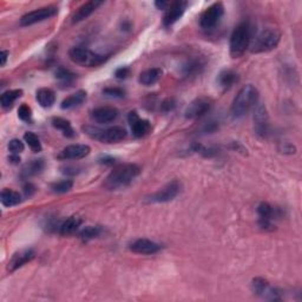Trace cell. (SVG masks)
Masks as SVG:
<instances>
[{"label":"cell","mask_w":302,"mask_h":302,"mask_svg":"<svg viewBox=\"0 0 302 302\" xmlns=\"http://www.w3.org/2000/svg\"><path fill=\"white\" fill-rule=\"evenodd\" d=\"M141 172V168L137 164L125 163L120 164L107 176L104 186L107 190H117L128 186Z\"/></svg>","instance_id":"1"},{"label":"cell","mask_w":302,"mask_h":302,"mask_svg":"<svg viewBox=\"0 0 302 302\" xmlns=\"http://www.w3.org/2000/svg\"><path fill=\"white\" fill-rule=\"evenodd\" d=\"M258 102V92L251 84L243 86L232 104V116L241 118L249 112Z\"/></svg>","instance_id":"2"},{"label":"cell","mask_w":302,"mask_h":302,"mask_svg":"<svg viewBox=\"0 0 302 302\" xmlns=\"http://www.w3.org/2000/svg\"><path fill=\"white\" fill-rule=\"evenodd\" d=\"M251 41V28L249 23L243 21L237 25L235 30L230 35V56L233 58L242 57L248 49H249Z\"/></svg>","instance_id":"3"},{"label":"cell","mask_w":302,"mask_h":302,"mask_svg":"<svg viewBox=\"0 0 302 302\" xmlns=\"http://www.w3.org/2000/svg\"><path fill=\"white\" fill-rule=\"evenodd\" d=\"M281 41V33L276 28H266L255 35L250 41V52L251 53H265L273 51L278 48Z\"/></svg>","instance_id":"4"},{"label":"cell","mask_w":302,"mask_h":302,"mask_svg":"<svg viewBox=\"0 0 302 302\" xmlns=\"http://www.w3.org/2000/svg\"><path fill=\"white\" fill-rule=\"evenodd\" d=\"M84 130L92 138L102 143H106V144L118 143L127 137V130L123 127H117V125L116 127H110L106 129L85 127Z\"/></svg>","instance_id":"5"},{"label":"cell","mask_w":302,"mask_h":302,"mask_svg":"<svg viewBox=\"0 0 302 302\" xmlns=\"http://www.w3.org/2000/svg\"><path fill=\"white\" fill-rule=\"evenodd\" d=\"M69 57L74 64H77V65L88 67L102 65L107 59L106 56L98 55V53L93 52L91 50L86 48H81V46L71 49L69 52Z\"/></svg>","instance_id":"6"},{"label":"cell","mask_w":302,"mask_h":302,"mask_svg":"<svg viewBox=\"0 0 302 302\" xmlns=\"http://www.w3.org/2000/svg\"><path fill=\"white\" fill-rule=\"evenodd\" d=\"M224 16V6L222 3H215L208 7L204 12L201 14L200 25L203 30L211 31L220 24L222 18Z\"/></svg>","instance_id":"7"},{"label":"cell","mask_w":302,"mask_h":302,"mask_svg":"<svg viewBox=\"0 0 302 302\" xmlns=\"http://www.w3.org/2000/svg\"><path fill=\"white\" fill-rule=\"evenodd\" d=\"M57 13H58V9L56 6L41 7V9L24 14L20 19V25L21 26H31V25L41 23V21L55 17Z\"/></svg>","instance_id":"8"},{"label":"cell","mask_w":302,"mask_h":302,"mask_svg":"<svg viewBox=\"0 0 302 302\" xmlns=\"http://www.w3.org/2000/svg\"><path fill=\"white\" fill-rule=\"evenodd\" d=\"M179 193H181V183L175 179L153 195H150L146 201L149 203H167L174 200L175 197H177Z\"/></svg>","instance_id":"9"},{"label":"cell","mask_w":302,"mask_h":302,"mask_svg":"<svg viewBox=\"0 0 302 302\" xmlns=\"http://www.w3.org/2000/svg\"><path fill=\"white\" fill-rule=\"evenodd\" d=\"M251 289L256 295L263 297L266 300L278 301L281 300V292L275 287H273L267 280L256 278L251 282Z\"/></svg>","instance_id":"10"},{"label":"cell","mask_w":302,"mask_h":302,"mask_svg":"<svg viewBox=\"0 0 302 302\" xmlns=\"http://www.w3.org/2000/svg\"><path fill=\"white\" fill-rule=\"evenodd\" d=\"M211 106H213V102L209 98H206V97L196 98L185 109L184 116L186 120H197V118L202 117L207 112H209Z\"/></svg>","instance_id":"11"},{"label":"cell","mask_w":302,"mask_h":302,"mask_svg":"<svg viewBox=\"0 0 302 302\" xmlns=\"http://www.w3.org/2000/svg\"><path fill=\"white\" fill-rule=\"evenodd\" d=\"M255 132L261 137H266L269 132V117L266 107L262 104H256L254 111Z\"/></svg>","instance_id":"12"},{"label":"cell","mask_w":302,"mask_h":302,"mask_svg":"<svg viewBox=\"0 0 302 302\" xmlns=\"http://www.w3.org/2000/svg\"><path fill=\"white\" fill-rule=\"evenodd\" d=\"M188 3L183 0H177V2L170 3V5L167 9V12L163 18V25L165 27H170L184 14Z\"/></svg>","instance_id":"13"},{"label":"cell","mask_w":302,"mask_h":302,"mask_svg":"<svg viewBox=\"0 0 302 302\" xmlns=\"http://www.w3.org/2000/svg\"><path fill=\"white\" fill-rule=\"evenodd\" d=\"M120 116V111L112 106H100L92 110L91 120L98 124H109Z\"/></svg>","instance_id":"14"},{"label":"cell","mask_w":302,"mask_h":302,"mask_svg":"<svg viewBox=\"0 0 302 302\" xmlns=\"http://www.w3.org/2000/svg\"><path fill=\"white\" fill-rule=\"evenodd\" d=\"M90 151H91V148L86 144H71L60 151L57 157L62 161L82 160V158L88 156Z\"/></svg>","instance_id":"15"},{"label":"cell","mask_w":302,"mask_h":302,"mask_svg":"<svg viewBox=\"0 0 302 302\" xmlns=\"http://www.w3.org/2000/svg\"><path fill=\"white\" fill-rule=\"evenodd\" d=\"M128 121L130 123L131 131L135 137H144L151 131V124L148 120H142L135 111H131L128 116Z\"/></svg>","instance_id":"16"},{"label":"cell","mask_w":302,"mask_h":302,"mask_svg":"<svg viewBox=\"0 0 302 302\" xmlns=\"http://www.w3.org/2000/svg\"><path fill=\"white\" fill-rule=\"evenodd\" d=\"M35 254L33 249H23L20 251H17L16 254L11 257L9 261V265H7V271L10 273L16 272L17 269L23 267L24 265H26L27 262L32 261L34 258Z\"/></svg>","instance_id":"17"},{"label":"cell","mask_w":302,"mask_h":302,"mask_svg":"<svg viewBox=\"0 0 302 302\" xmlns=\"http://www.w3.org/2000/svg\"><path fill=\"white\" fill-rule=\"evenodd\" d=\"M129 249L134 253L142 254V255H151L156 254L157 251L161 250V246L154 241L146 240V239H138L132 242L129 246Z\"/></svg>","instance_id":"18"},{"label":"cell","mask_w":302,"mask_h":302,"mask_svg":"<svg viewBox=\"0 0 302 302\" xmlns=\"http://www.w3.org/2000/svg\"><path fill=\"white\" fill-rule=\"evenodd\" d=\"M103 4V2H97V0H91V2L84 3L82 6H79L77 11L73 13L72 23H79V21L86 19V18L91 16L99 6H102Z\"/></svg>","instance_id":"19"},{"label":"cell","mask_w":302,"mask_h":302,"mask_svg":"<svg viewBox=\"0 0 302 302\" xmlns=\"http://www.w3.org/2000/svg\"><path fill=\"white\" fill-rule=\"evenodd\" d=\"M44 167H45V163L43 160H32L31 162H28V163L25 164L23 170H21L20 177L23 179H28L30 177H32V176L41 174Z\"/></svg>","instance_id":"20"},{"label":"cell","mask_w":302,"mask_h":302,"mask_svg":"<svg viewBox=\"0 0 302 302\" xmlns=\"http://www.w3.org/2000/svg\"><path fill=\"white\" fill-rule=\"evenodd\" d=\"M85 99H86V92L83 91V90H79V91L72 93V95H70L69 97H66V98L62 102L60 107H62L63 110L74 109V107L82 105V104L85 102Z\"/></svg>","instance_id":"21"},{"label":"cell","mask_w":302,"mask_h":302,"mask_svg":"<svg viewBox=\"0 0 302 302\" xmlns=\"http://www.w3.org/2000/svg\"><path fill=\"white\" fill-rule=\"evenodd\" d=\"M21 96H23V90L20 89L5 91L2 95V97H0V104H2V107L4 110L12 109L14 103H16Z\"/></svg>","instance_id":"22"},{"label":"cell","mask_w":302,"mask_h":302,"mask_svg":"<svg viewBox=\"0 0 302 302\" xmlns=\"http://www.w3.org/2000/svg\"><path fill=\"white\" fill-rule=\"evenodd\" d=\"M239 82V74L233 70H223L218 74L217 83L223 90H228Z\"/></svg>","instance_id":"23"},{"label":"cell","mask_w":302,"mask_h":302,"mask_svg":"<svg viewBox=\"0 0 302 302\" xmlns=\"http://www.w3.org/2000/svg\"><path fill=\"white\" fill-rule=\"evenodd\" d=\"M162 73H163V71L161 69H158V67H153V69L143 71V72L139 74L138 81L142 85H145V86L154 85L155 83L160 81L162 77Z\"/></svg>","instance_id":"24"},{"label":"cell","mask_w":302,"mask_h":302,"mask_svg":"<svg viewBox=\"0 0 302 302\" xmlns=\"http://www.w3.org/2000/svg\"><path fill=\"white\" fill-rule=\"evenodd\" d=\"M35 98H37L39 105L41 106L51 107L56 102V93L51 89L43 88L38 90Z\"/></svg>","instance_id":"25"},{"label":"cell","mask_w":302,"mask_h":302,"mask_svg":"<svg viewBox=\"0 0 302 302\" xmlns=\"http://www.w3.org/2000/svg\"><path fill=\"white\" fill-rule=\"evenodd\" d=\"M82 218L78 217V216H71L63 222L62 224L59 226V232L62 235L64 236H69V235H72L77 230L79 229V226L82 224Z\"/></svg>","instance_id":"26"},{"label":"cell","mask_w":302,"mask_h":302,"mask_svg":"<svg viewBox=\"0 0 302 302\" xmlns=\"http://www.w3.org/2000/svg\"><path fill=\"white\" fill-rule=\"evenodd\" d=\"M2 204L4 207H14L18 206L21 202V196L18 192H14L12 189H3L2 192Z\"/></svg>","instance_id":"27"},{"label":"cell","mask_w":302,"mask_h":302,"mask_svg":"<svg viewBox=\"0 0 302 302\" xmlns=\"http://www.w3.org/2000/svg\"><path fill=\"white\" fill-rule=\"evenodd\" d=\"M257 213L258 216L262 220H268V221H274L276 217H279L280 211L278 208H274L271 206L269 203H261L260 206L257 207Z\"/></svg>","instance_id":"28"},{"label":"cell","mask_w":302,"mask_h":302,"mask_svg":"<svg viewBox=\"0 0 302 302\" xmlns=\"http://www.w3.org/2000/svg\"><path fill=\"white\" fill-rule=\"evenodd\" d=\"M52 125H53V128L57 129V130L62 131L63 135L65 136V137L71 138L76 135L72 125H71L70 122L64 120V118H62V117H55V118H53Z\"/></svg>","instance_id":"29"},{"label":"cell","mask_w":302,"mask_h":302,"mask_svg":"<svg viewBox=\"0 0 302 302\" xmlns=\"http://www.w3.org/2000/svg\"><path fill=\"white\" fill-rule=\"evenodd\" d=\"M56 78L64 85H71L77 78V74L72 71L65 69V67H58L56 71Z\"/></svg>","instance_id":"30"},{"label":"cell","mask_w":302,"mask_h":302,"mask_svg":"<svg viewBox=\"0 0 302 302\" xmlns=\"http://www.w3.org/2000/svg\"><path fill=\"white\" fill-rule=\"evenodd\" d=\"M100 234H102V228H100V226L88 225L85 226L84 229L81 230L79 237H81L83 241H90V240L96 239V237H98Z\"/></svg>","instance_id":"31"},{"label":"cell","mask_w":302,"mask_h":302,"mask_svg":"<svg viewBox=\"0 0 302 302\" xmlns=\"http://www.w3.org/2000/svg\"><path fill=\"white\" fill-rule=\"evenodd\" d=\"M24 141L26 142V144L30 146V149L33 153H41L42 151V143L39 141L38 136L33 132H26L24 135Z\"/></svg>","instance_id":"32"},{"label":"cell","mask_w":302,"mask_h":302,"mask_svg":"<svg viewBox=\"0 0 302 302\" xmlns=\"http://www.w3.org/2000/svg\"><path fill=\"white\" fill-rule=\"evenodd\" d=\"M73 186V181L71 179H63V181L56 182L51 185V189L57 194H64L70 192Z\"/></svg>","instance_id":"33"},{"label":"cell","mask_w":302,"mask_h":302,"mask_svg":"<svg viewBox=\"0 0 302 302\" xmlns=\"http://www.w3.org/2000/svg\"><path fill=\"white\" fill-rule=\"evenodd\" d=\"M18 117L20 118L23 122L26 123H31L32 122V110L27 104H21L18 109Z\"/></svg>","instance_id":"34"},{"label":"cell","mask_w":302,"mask_h":302,"mask_svg":"<svg viewBox=\"0 0 302 302\" xmlns=\"http://www.w3.org/2000/svg\"><path fill=\"white\" fill-rule=\"evenodd\" d=\"M203 67V64L200 63V60H192L184 66V73L186 76L189 74H196L197 72L200 73L201 69Z\"/></svg>","instance_id":"35"},{"label":"cell","mask_w":302,"mask_h":302,"mask_svg":"<svg viewBox=\"0 0 302 302\" xmlns=\"http://www.w3.org/2000/svg\"><path fill=\"white\" fill-rule=\"evenodd\" d=\"M24 149H25V145H24V143L20 141V139L14 138V139H12V141H10V143H9V150L11 151V154L19 155L20 153H23Z\"/></svg>","instance_id":"36"},{"label":"cell","mask_w":302,"mask_h":302,"mask_svg":"<svg viewBox=\"0 0 302 302\" xmlns=\"http://www.w3.org/2000/svg\"><path fill=\"white\" fill-rule=\"evenodd\" d=\"M103 93L107 97H112V98H123L125 92L121 88H106L103 90Z\"/></svg>","instance_id":"37"},{"label":"cell","mask_w":302,"mask_h":302,"mask_svg":"<svg viewBox=\"0 0 302 302\" xmlns=\"http://www.w3.org/2000/svg\"><path fill=\"white\" fill-rule=\"evenodd\" d=\"M115 76H116V78H118V79H127L129 76H130V69L127 66L120 67V69L116 70Z\"/></svg>","instance_id":"38"},{"label":"cell","mask_w":302,"mask_h":302,"mask_svg":"<svg viewBox=\"0 0 302 302\" xmlns=\"http://www.w3.org/2000/svg\"><path fill=\"white\" fill-rule=\"evenodd\" d=\"M176 103L175 100L172 98H168L167 100H164L163 103H162V109H163L164 111H170L175 107Z\"/></svg>","instance_id":"39"},{"label":"cell","mask_w":302,"mask_h":302,"mask_svg":"<svg viewBox=\"0 0 302 302\" xmlns=\"http://www.w3.org/2000/svg\"><path fill=\"white\" fill-rule=\"evenodd\" d=\"M34 192H35V189H34V185L33 184H31V183H27V184H25V186H24L25 195L30 197V196L33 195Z\"/></svg>","instance_id":"40"},{"label":"cell","mask_w":302,"mask_h":302,"mask_svg":"<svg viewBox=\"0 0 302 302\" xmlns=\"http://www.w3.org/2000/svg\"><path fill=\"white\" fill-rule=\"evenodd\" d=\"M7 58H9V51H6V50H3V51L0 52V59H2V66H5L6 65Z\"/></svg>","instance_id":"41"},{"label":"cell","mask_w":302,"mask_h":302,"mask_svg":"<svg viewBox=\"0 0 302 302\" xmlns=\"http://www.w3.org/2000/svg\"><path fill=\"white\" fill-rule=\"evenodd\" d=\"M155 5H156L158 10H167L169 5H170V3L169 2H156L155 3Z\"/></svg>","instance_id":"42"},{"label":"cell","mask_w":302,"mask_h":302,"mask_svg":"<svg viewBox=\"0 0 302 302\" xmlns=\"http://www.w3.org/2000/svg\"><path fill=\"white\" fill-rule=\"evenodd\" d=\"M9 160H10V162L11 163H13V164H18L20 162V157L18 156V155H14V154H12L11 155V156L9 157Z\"/></svg>","instance_id":"43"},{"label":"cell","mask_w":302,"mask_h":302,"mask_svg":"<svg viewBox=\"0 0 302 302\" xmlns=\"http://www.w3.org/2000/svg\"><path fill=\"white\" fill-rule=\"evenodd\" d=\"M115 162V160L114 158H111V157H104L102 161H100V163H105V164H112Z\"/></svg>","instance_id":"44"}]
</instances>
